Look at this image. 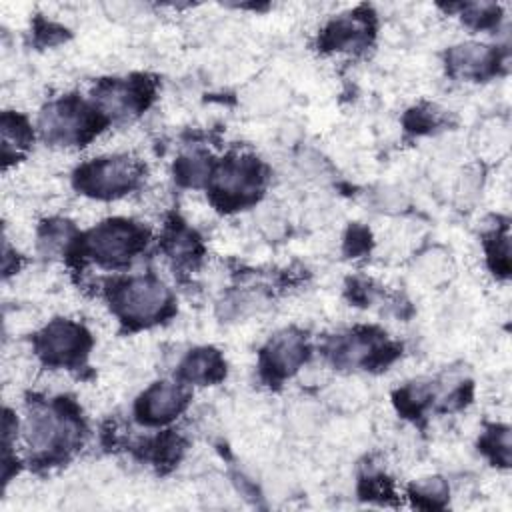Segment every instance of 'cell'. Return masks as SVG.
Here are the masks:
<instances>
[{
  "instance_id": "obj_1",
  "label": "cell",
  "mask_w": 512,
  "mask_h": 512,
  "mask_svg": "<svg viewBox=\"0 0 512 512\" xmlns=\"http://www.w3.org/2000/svg\"><path fill=\"white\" fill-rule=\"evenodd\" d=\"M26 438L34 460L42 464L64 462L82 442V420L68 398L54 402L32 400L26 422Z\"/></svg>"
},
{
  "instance_id": "obj_2",
  "label": "cell",
  "mask_w": 512,
  "mask_h": 512,
  "mask_svg": "<svg viewBox=\"0 0 512 512\" xmlns=\"http://www.w3.org/2000/svg\"><path fill=\"white\" fill-rule=\"evenodd\" d=\"M112 312L130 328L162 322L174 312L170 290L156 276H130L112 280L106 288Z\"/></svg>"
},
{
  "instance_id": "obj_3",
  "label": "cell",
  "mask_w": 512,
  "mask_h": 512,
  "mask_svg": "<svg viewBox=\"0 0 512 512\" xmlns=\"http://www.w3.org/2000/svg\"><path fill=\"white\" fill-rule=\"evenodd\" d=\"M148 242V230L126 218L100 222L88 234L78 236L72 250L80 258H92L100 266L116 268L130 262Z\"/></svg>"
},
{
  "instance_id": "obj_4",
  "label": "cell",
  "mask_w": 512,
  "mask_h": 512,
  "mask_svg": "<svg viewBox=\"0 0 512 512\" xmlns=\"http://www.w3.org/2000/svg\"><path fill=\"white\" fill-rule=\"evenodd\" d=\"M106 124L108 116L98 106H90L74 94L50 102L40 114L42 136L48 142L62 146H82Z\"/></svg>"
},
{
  "instance_id": "obj_5",
  "label": "cell",
  "mask_w": 512,
  "mask_h": 512,
  "mask_svg": "<svg viewBox=\"0 0 512 512\" xmlns=\"http://www.w3.org/2000/svg\"><path fill=\"white\" fill-rule=\"evenodd\" d=\"M266 184V166L254 156H232L214 164L208 192L220 210H238L254 204Z\"/></svg>"
},
{
  "instance_id": "obj_6",
  "label": "cell",
  "mask_w": 512,
  "mask_h": 512,
  "mask_svg": "<svg viewBox=\"0 0 512 512\" xmlns=\"http://www.w3.org/2000/svg\"><path fill=\"white\" fill-rule=\"evenodd\" d=\"M144 168L128 156H108L84 162L74 172V186L86 196L112 200L134 190L142 180Z\"/></svg>"
},
{
  "instance_id": "obj_7",
  "label": "cell",
  "mask_w": 512,
  "mask_h": 512,
  "mask_svg": "<svg viewBox=\"0 0 512 512\" xmlns=\"http://www.w3.org/2000/svg\"><path fill=\"white\" fill-rule=\"evenodd\" d=\"M92 338L88 330L72 320H52L34 336V350L46 366L80 368L88 356Z\"/></svg>"
},
{
  "instance_id": "obj_8",
  "label": "cell",
  "mask_w": 512,
  "mask_h": 512,
  "mask_svg": "<svg viewBox=\"0 0 512 512\" xmlns=\"http://www.w3.org/2000/svg\"><path fill=\"white\" fill-rule=\"evenodd\" d=\"M154 92V80L144 74L124 80L112 78L98 82L94 88V102L108 118L126 120L144 112L154 100Z\"/></svg>"
},
{
  "instance_id": "obj_9",
  "label": "cell",
  "mask_w": 512,
  "mask_h": 512,
  "mask_svg": "<svg viewBox=\"0 0 512 512\" xmlns=\"http://www.w3.org/2000/svg\"><path fill=\"white\" fill-rule=\"evenodd\" d=\"M308 354L310 346L302 332H278L260 352V376L268 384H280L308 360Z\"/></svg>"
},
{
  "instance_id": "obj_10",
  "label": "cell",
  "mask_w": 512,
  "mask_h": 512,
  "mask_svg": "<svg viewBox=\"0 0 512 512\" xmlns=\"http://www.w3.org/2000/svg\"><path fill=\"white\" fill-rule=\"evenodd\" d=\"M190 400V390L182 382H156L148 386L134 404L136 420L146 426L172 422Z\"/></svg>"
},
{
  "instance_id": "obj_11",
  "label": "cell",
  "mask_w": 512,
  "mask_h": 512,
  "mask_svg": "<svg viewBox=\"0 0 512 512\" xmlns=\"http://www.w3.org/2000/svg\"><path fill=\"white\" fill-rule=\"evenodd\" d=\"M374 34V14L370 8L362 6L350 14L328 22L320 32L318 46L320 50H352L368 44V38Z\"/></svg>"
},
{
  "instance_id": "obj_12",
  "label": "cell",
  "mask_w": 512,
  "mask_h": 512,
  "mask_svg": "<svg viewBox=\"0 0 512 512\" xmlns=\"http://www.w3.org/2000/svg\"><path fill=\"white\" fill-rule=\"evenodd\" d=\"M500 66V54L492 46L466 42L452 46L446 52V68L454 78L464 80H486L496 74Z\"/></svg>"
},
{
  "instance_id": "obj_13",
  "label": "cell",
  "mask_w": 512,
  "mask_h": 512,
  "mask_svg": "<svg viewBox=\"0 0 512 512\" xmlns=\"http://www.w3.org/2000/svg\"><path fill=\"white\" fill-rule=\"evenodd\" d=\"M226 376V362L216 348L202 346L190 350L176 370V378L182 384H216Z\"/></svg>"
},
{
  "instance_id": "obj_14",
  "label": "cell",
  "mask_w": 512,
  "mask_h": 512,
  "mask_svg": "<svg viewBox=\"0 0 512 512\" xmlns=\"http://www.w3.org/2000/svg\"><path fill=\"white\" fill-rule=\"evenodd\" d=\"M164 252L174 260L176 266H194L202 258V244L194 230H190L178 218L168 224L164 238H162Z\"/></svg>"
},
{
  "instance_id": "obj_15",
  "label": "cell",
  "mask_w": 512,
  "mask_h": 512,
  "mask_svg": "<svg viewBox=\"0 0 512 512\" xmlns=\"http://www.w3.org/2000/svg\"><path fill=\"white\" fill-rule=\"evenodd\" d=\"M32 140L34 132L24 116L16 112L2 114V158L6 168L10 162H16V158H20L28 150Z\"/></svg>"
},
{
  "instance_id": "obj_16",
  "label": "cell",
  "mask_w": 512,
  "mask_h": 512,
  "mask_svg": "<svg viewBox=\"0 0 512 512\" xmlns=\"http://www.w3.org/2000/svg\"><path fill=\"white\" fill-rule=\"evenodd\" d=\"M76 230L66 220H48L40 226L38 232V244L40 250L46 254L54 252H70L76 242Z\"/></svg>"
},
{
  "instance_id": "obj_17",
  "label": "cell",
  "mask_w": 512,
  "mask_h": 512,
  "mask_svg": "<svg viewBox=\"0 0 512 512\" xmlns=\"http://www.w3.org/2000/svg\"><path fill=\"white\" fill-rule=\"evenodd\" d=\"M214 164L208 156L204 154H192V156H182L174 164V178L182 186H206L210 176H212Z\"/></svg>"
},
{
  "instance_id": "obj_18",
  "label": "cell",
  "mask_w": 512,
  "mask_h": 512,
  "mask_svg": "<svg viewBox=\"0 0 512 512\" xmlns=\"http://www.w3.org/2000/svg\"><path fill=\"white\" fill-rule=\"evenodd\" d=\"M480 450L498 466H508L510 464V430L506 426H490L480 442Z\"/></svg>"
},
{
  "instance_id": "obj_19",
  "label": "cell",
  "mask_w": 512,
  "mask_h": 512,
  "mask_svg": "<svg viewBox=\"0 0 512 512\" xmlns=\"http://www.w3.org/2000/svg\"><path fill=\"white\" fill-rule=\"evenodd\" d=\"M432 396H434V392L428 384H408L396 392L394 402L404 416L416 418L430 404Z\"/></svg>"
},
{
  "instance_id": "obj_20",
  "label": "cell",
  "mask_w": 512,
  "mask_h": 512,
  "mask_svg": "<svg viewBox=\"0 0 512 512\" xmlns=\"http://www.w3.org/2000/svg\"><path fill=\"white\" fill-rule=\"evenodd\" d=\"M182 450H184L182 438L178 434H174L172 430H168L150 442L148 456L156 466H172L180 460Z\"/></svg>"
},
{
  "instance_id": "obj_21",
  "label": "cell",
  "mask_w": 512,
  "mask_h": 512,
  "mask_svg": "<svg viewBox=\"0 0 512 512\" xmlns=\"http://www.w3.org/2000/svg\"><path fill=\"white\" fill-rule=\"evenodd\" d=\"M410 498L414 506L418 508H442L448 498V486L440 478H428L422 482H416L410 488Z\"/></svg>"
},
{
  "instance_id": "obj_22",
  "label": "cell",
  "mask_w": 512,
  "mask_h": 512,
  "mask_svg": "<svg viewBox=\"0 0 512 512\" xmlns=\"http://www.w3.org/2000/svg\"><path fill=\"white\" fill-rule=\"evenodd\" d=\"M486 256L490 268L500 274L508 276L510 272V244L506 232H494L486 238Z\"/></svg>"
},
{
  "instance_id": "obj_23",
  "label": "cell",
  "mask_w": 512,
  "mask_h": 512,
  "mask_svg": "<svg viewBox=\"0 0 512 512\" xmlns=\"http://www.w3.org/2000/svg\"><path fill=\"white\" fill-rule=\"evenodd\" d=\"M462 20L476 30H486L498 24L500 8L496 4H464Z\"/></svg>"
},
{
  "instance_id": "obj_24",
  "label": "cell",
  "mask_w": 512,
  "mask_h": 512,
  "mask_svg": "<svg viewBox=\"0 0 512 512\" xmlns=\"http://www.w3.org/2000/svg\"><path fill=\"white\" fill-rule=\"evenodd\" d=\"M438 124H440V114L434 112L430 106L412 108V110L406 114V118H404L406 130L416 132V134L430 132V130H434Z\"/></svg>"
},
{
  "instance_id": "obj_25",
  "label": "cell",
  "mask_w": 512,
  "mask_h": 512,
  "mask_svg": "<svg viewBox=\"0 0 512 512\" xmlns=\"http://www.w3.org/2000/svg\"><path fill=\"white\" fill-rule=\"evenodd\" d=\"M362 498H388L392 496V486L388 482V478L384 476H368L362 480V488H360Z\"/></svg>"
},
{
  "instance_id": "obj_26",
  "label": "cell",
  "mask_w": 512,
  "mask_h": 512,
  "mask_svg": "<svg viewBox=\"0 0 512 512\" xmlns=\"http://www.w3.org/2000/svg\"><path fill=\"white\" fill-rule=\"evenodd\" d=\"M370 246V232L364 226H352L346 234V252L350 256L366 252Z\"/></svg>"
}]
</instances>
